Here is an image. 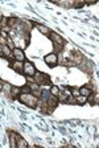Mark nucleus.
<instances>
[{
  "mask_svg": "<svg viewBox=\"0 0 99 148\" xmlns=\"http://www.w3.org/2000/svg\"><path fill=\"white\" fill-rule=\"evenodd\" d=\"M3 81H1V79H0V90H3Z\"/></svg>",
  "mask_w": 99,
  "mask_h": 148,
  "instance_id": "nucleus-21",
  "label": "nucleus"
},
{
  "mask_svg": "<svg viewBox=\"0 0 99 148\" xmlns=\"http://www.w3.org/2000/svg\"><path fill=\"white\" fill-rule=\"evenodd\" d=\"M70 92H71V97H73V98H75V97L79 95V90L74 89V87H73V89H70Z\"/></svg>",
  "mask_w": 99,
  "mask_h": 148,
  "instance_id": "nucleus-20",
  "label": "nucleus"
},
{
  "mask_svg": "<svg viewBox=\"0 0 99 148\" xmlns=\"http://www.w3.org/2000/svg\"><path fill=\"white\" fill-rule=\"evenodd\" d=\"M5 45L8 46L11 50H13V49L16 48V46H15V42H13V40L11 38V37H8V38H7V44H5Z\"/></svg>",
  "mask_w": 99,
  "mask_h": 148,
  "instance_id": "nucleus-17",
  "label": "nucleus"
},
{
  "mask_svg": "<svg viewBox=\"0 0 99 148\" xmlns=\"http://www.w3.org/2000/svg\"><path fill=\"white\" fill-rule=\"evenodd\" d=\"M49 91H50V95L58 97V94H59V87L56 86V85H52V86H50V89H49Z\"/></svg>",
  "mask_w": 99,
  "mask_h": 148,
  "instance_id": "nucleus-15",
  "label": "nucleus"
},
{
  "mask_svg": "<svg viewBox=\"0 0 99 148\" xmlns=\"http://www.w3.org/2000/svg\"><path fill=\"white\" fill-rule=\"evenodd\" d=\"M36 68H34V65L32 64V62L27 61L25 60L24 62H23V74L24 75H31V77H33L34 74H36Z\"/></svg>",
  "mask_w": 99,
  "mask_h": 148,
  "instance_id": "nucleus-4",
  "label": "nucleus"
},
{
  "mask_svg": "<svg viewBox=\"0 0 99 148\" xmlns=\"http://www.w3.org/2000/svg\"><path fill=\"white\" fill-rule=\"evenodd\" d=\"M44 61H45V64L49 68H54V66L58 65V56L56 53H49V54H46L44 57Z\"/></svg>",
  "mask_w": 99,
  "mask_h": 148,
  "instance_id": "nucleus-5",
  "label": "nucleus"
},
{
  "mask_svg": "<svg viewBox=\"0 0 99 148\" xmlns=\"http://www.w3.org/2000/svg\"><path fill=\"white\" fill-rule=\"evenodd\" d=\"M1 57L3 58H5V60H13V57H12V50L8 48L7 45H1Z\"/></svg>",
  "mask_w": 99,
  "mask_h": 148,
  "instance_id": "nucleus-8",
  "label": "nucleus"
},
{
  "mask_svg": "<svg viewBox=\"0 0 99 148\" xmlns=\"http://www.w3.org/2000/svg\"><path fill=\"white\" fill-rule=\"evenodd\" d=\"M49 38L53 41V44L54 45H61V46H63L66 44V40L65 38H62L61 36H59L58 33H56V32H52L50 33V36H49Z\"/></svg>",
  "mask_w": 99,
  "mask_h": 148,
  "instance_id": "nucleus-7",
  "label": "nucleus"
},
{
  "mask_svg": "<svg viewBox=\"0 0 99 148\" xmlns=\"http://www.w3.org/2000/svg\"><path fill=\"white\" fill-rule=\"evenodd\" d=\"M28 142L25 140V139H23L21 136H20L19 139H17V142H16V148H27L28 147Z\"/></svg>",
  "mask_w": 99,
  "mask_h": 148,
  "instance_id": "nucleus-12",
  "label": "nucleus"
},
{
  "mask_svg": "<svg viewBox=\"0 0 99 148\" xmlns=\"http://www.w3.org/2000/svg\"><path fill=\"white\" fill-rule=\"evenodd\" d=\"M58 102H63V103H68V102H74V99H71V92L69 87H65L63 90L59 89V94H58Z\"/></svg>",
  "mask_w": 99,
  "mask_h": 148,
  "instance_id": "nucleus-3",
  "label": "nucleus"
},
{
  "mask_svg": "<svg viewBox=\"0 0 99 148\" xmlns=\"http://www.w3.org/2000/svg\"><path fill=\"white\" fill-rule=\"evenodd\" d=\"M34 82L42 86V85H50V77L46 73H41V71H36V74L33 75Z\"/></svg>",
  "mask_w": 99,
  "mask_h": 148,
  "instance_id": "nucleus-2",
  "label": "nucleus"
},
{
  "mask_svg": "<svg viewBox=\"0 0 99 148\" xmlns=\"http://www.w3.org/2000/svg\"><path fill=\"white\" fill-rule=\"evenodd\" d=\"M78 90H79V95H83V97H90L91 94H93V90L89 89V87H86V86H82Z\"/></svg>",
  "mask_w": 99,
  "mask_h": 148,
  "instance_id": "nucleus-11",
  "label": "nucleus"
},
{
  "mask_svg": "<svg viewBox=\"0 0 99 148\" xmlns=\"http://www.w3.org/2000/svg\"><path fill=\"white\" fill-rule=\"evenodd\" d=\"M1 17H3V16H1V15H0V21H1Z\"/></svg>",
  "mask_w": 99,
  "mask_h": 148,
  "instance_id": "nucleus-22",
  "label": "nucleus"
},
{
  "mask_svg": "<svg viewBox=\"0 0 99 148\" xmlns=\"http://www.w3.org/2000/svg\"><path fill=\"white\" fill-rule=\"evenodd\" d=\"M29 85V87H31V90L32 91H37V90H40L41 89V86L40 85H37L36 82H32V83H28Z\"/></svg>",
  "mask_w": 99,
  "mask_h": 148,
  "instance_id": "nucleus-18",
  "label": "nucleus"
},
{
  "mask_svg": "<svg viewBox=\"0 0 99 148\" xmlns=\"http://www.w3.org/2000/svg\"><path fill=\"white\" fill-rule=\"evenodd\" d=\"M12 57L15 61H19V62H24L25 61V53H24V49L21 48H15L12 50Z\"/></svg>",
  "mask_w": 99,
  "mask_h": 148,
  "instance_id": "nucleus-6",
  "label": "nucleus"
},
{
  "mask_svg": "<svg viewBox=\"0 0 99 148\" xmlns=\"http://www.w3.org/2000/svg\"><path fill=\"white\" fill-rule=\"evenodd\" d=\"M17 99L21 102L23 105L28 106V107H32V108H36L38 105V98L34 97L32 92H29V94H20V95L17 97Z\"/></svg>",
  "mask_w": 99,
  "mask_h": 148,
  "instance_id": "nucleus-1",
  "label": "nucleus"
},
{
  "mask_svg": "<svg viewBox=\"0 0 99 148\" xmlns=\"http://www.w3.org/2000/svg\"><path fill=\"white\" fill-rule=\"evenodd\" d=\"M36 28H37V29L44 34V36H48V37H49V36H50V33H52V31H50V29H49L48 27H45V25L37 24V25H36Z\"/></svg>",
  "mask_w": 99,
  "mask_h": 148,
  "instance_id": "nucleus-10",
  "label": "nucleus"
},
{
  "mask_svg": "<svg viewBox=\"0 0 99 148\" xmlns=\"http://www.w3.org/2000/svg\"><path fill=\"white\" fill-rule=\"evenodd\" d=\"M10 65H11V68H12L16 73H19V74L23 73V62H19V61H15V60H13Z\"/></svg>",
  "mask_w": 99,
  "mask_h": 148,
  "instance_id": "nucleus-9",
  "label": "nucleus"
},
{
  "mask_svg": "<svg viewBox=\"0 0 99 148\" xmlns=\"http://www.w3.org/2000/svg\"><path fill=\"white\" fill-rule=\"evenodd\" d=\"M29 92H32V90H31V87H29L28 83L24 85L23 87H20V94H29Z\"/></svg>",
  "mask_w": 99,
  "mask_h": 148,
  "instance_id": "nucleus-16",
  "label": "nucleus"
},
{
  "mask_svg": "<svg viewBox=\"0 0 99 148\" xmlns=\"http://www.w3.org/2000/svg\"><path fill=\"white\" fill-rule=\"evenodd\" d=\"M8 27V17H1V21H0V29Z\"/></svg>",
  "mask_w": 99,
  "mask_h": 148,
  "instance_id": "nucleus-19",
  "label": "nucleus"
},
{
  "mask_svg": "<svg viewBox=\"0 0 99 148\" xmlns=\"http://www.w3.org/2000/svg\"><path fill=\"white\" fill-rule=\"evenodd\" d=\"M20 95V87H16V86H12L11 89V99H15Z\"/></svg>",
  "mask_w": 99,
  "mask_h": 148,
  "instance_id": "nucleus-13",
  "label": "nucleus"
},
{
  "mask_svg": "<svg viewBox=\"0 0 99 148\" xmlns=\"http://www.w3.org/2000/svg\"><path fill=\"white\" fill-rule=\"evenodd\" d=\"M74 102L77 105H85L87 102V97H83V95H78L74 98Z\"/></svg>",
  "mask_w": 99,
  "mask_h": 148,
  "instance_id": "nucleus-14",
  "label": "nucleus"
}]
</instances>
